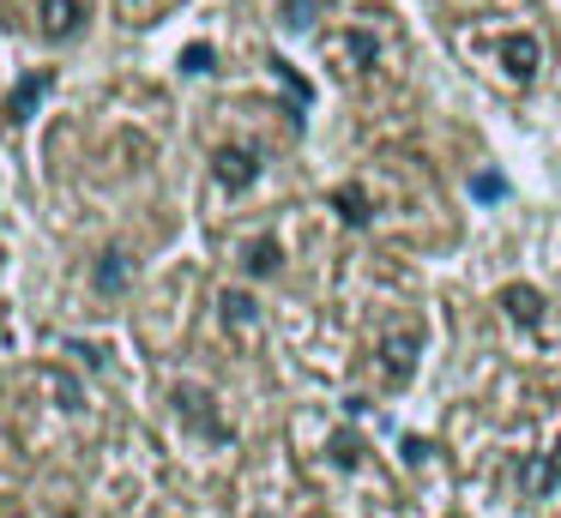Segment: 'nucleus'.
Here are the masks:
<instances>
[{
    "mask_svg": "<svg viewBox=\"0 0 561 518\" xmlns=\"http://www.w3.org/2000/svg\"><path fill=\"white\" fill-rule=\"evenodd\" d=\"M375 55H380V48H375V36H368V31H344L339 36V60H344V67H375Z\"/></svg>",
    "mask_w": 561,
    "mask_h": 518,
    "instance_id": "9d476101",
    "label": "nucleus"
},
{
    "mask_svg": "<svg viewBox=\"0 0 561 518\" xmlns=\"http://www.w3.org/2000/svg\"><path fill=\"white\" fill-rule=\"evenodd\" d=\"M501 301H507V313H513L519 325H537V320H543V296H537L531 284H507V289H501Z\"/></svg>",
    "mask_w": 561,
    "mask_h": 518,
    "instance_id": "6e6552de",
    "label": "nucleus"
},
{
    "mask_svg": "<svg viewBox=\"0 0 561 518\" xmlns=\"http://www.w3.org/2000/svg\"><path fill=\"white\" fill-rule=\"evenodd\" d=\"M79 24H85V0H37V31L49 43H67Z\"/></svg>",
    "mask_w": 561,
    "mask_h": 518,
    "instance_id": "f03ea898",
    "label": "nucleus"
},
{
    "mask_svg": "<svg viewBox=\"0 0 561 518\" xmlns=\"http://www.w3.org/2000/svg\"><path fill=\"white\" fill-rule=\"evenodd\" d=\"M501 67H507V79H531L537 67H543V48H537V36H525V31H513V36H501Z\"/></svg>",
    "mask_w": 561,
    "mask_h": 518,
    "instance_id": "7ed1b4c3",
    "label": "nucleus"
},
{
    "mask_svg": "<svg viewBox=\"0 0 561 518\" xmlns=\"http://www.w3.org/2000/svg\"><path fill=\"white\" fill-rule=\"evenodd\" d=\"M308 19H314V0H284V24H296V31H302Z\"/></svg>",
    "mask_w": 561,
    "mask_h": 518,
    "instance_id": "4468645a",
    "label": "nucleus"
},
{
    "mask_svg": "<svg viewBox=\"0 0 561 518\" xmlns=\"http://www.w3.org/2000/svg\"><path fill=\"white\" fill-rule=\"evenodd\" d=\"M416 344H423L416 332L387 337V349H380V356H387V373H392V380H411V368H416Z\"/></svg>",
    "mask_w": 561,
    "mask_h": 518,
    "instance_id": "1a4fd4ad",
    "label": "nucleus"
},
{
    "mask_svg": "<svg viewBox=\"0 0 561 518\" xmlns=\"http://www.w3.org/2000/svg\"><path fill=\"white\" fill-rule=\"evenodd\" d=\"M218 308H224V320H230V325H254L260 320V308H254V296H248V289H224Z\"/></svg>",
    "mask_w": 561,
    "mask_h": 518,
    "instance_id": "9b49d317",
    "label": "nucleus"
},
{
    "mask_svg": "<svg viewBox=\"0 0 561 518\" xmlns=\"http://www.w3.org/2000/svg\"><path fill=\"white\" fill-rule=\"evenodd\" d=\"M175 410H182L194 428H206L211 440H230V428H224L218 416H211V392H199V385H175Z\"/></svg>",
    "mask_w": 561,
    "mask_h": 518,
    "instance_id": "20e7f679",
    "label": "nucleus"
},
{
    "mask_svg": "<svg viewBox=\"0 0 561 518\" xmlns=\"http://www.w3.org/2000/svg\"><path fill=\"white\" fill-rule=\"evenodd\" d=\"M211 181L230 187V193L254 187V181H260V157L248 151V145H218V151H211Z\"/></svg>",
    "mask_w": 561,
    "mask_h": 518,
    "instance_id": "f257e3e1",
    "label": "nucleus"
},
{
    "mask_svg": "<svg viewBox=\"0 0 561 518\" xmlns=\"http://www.w3.org/2000/svg\"><path fill=\"white\" fill-rule=\"evenodd\" d=\"M55 91V72L49 67H37V72H25V79H19L13 84V96H7V115H13V120H25L31 115V108H37L43 103V96H49Z\"/></svg>",
    "mask_w": 561,
    "mask_h": 518,
    "instance_id": "39448f33",
    "label": "nucleus"
},
{
    "mask_svg": "<svg viewBox=\"0 0 561 518\" xmlns=\"http://www.w3.org/2000/svg\"><path fill=\"white\" fill-rule=\"evenodd\" d=\"M332 205H339V217H344V223H356V229L375 217V211H368V193L363 187H339V193H332Z\"/></svg>",
    "mask_w": 561,
    "mask_h": 518,
    "instance_id": "f8f14e48",
    "label": "nucleus"
},
{
    "mask_svg": "<svg viewBox=\"0 0 561 518\" xmlns=\"http://www.w3.org/2000/svg\"><path fill=\"white\" fill-rule=\"evenodd\" d=\"M549 470H556V476H561V440H556V458H549Z\"/></svg>",
    "mask_w": 561,
    "mask_h": 518,
    "instance_id": "2eb2a0df",
    "label": "nucleus"
},
{
    "mask_svg": "<svg viewBox=\"0 0 561 518\" xmlns=\"http://www.w3.org/2000/svg\"><path fill=\"white\" fill-rule=\"evenodd\" d=\"M278 265H284V248L272 235H260V241H248V248H242V272L248 277H272Z\"/></svg>",
    "mask_w": 561,
    "mask_h": 518,
    "instance_id": "0eeeda50",
    "label": "nucleus"
},
{
    "mask_svg": "<svg viewBox=\"0 0 561 518\" xmlns=\"http://www.w3.org/2000/svg\"><path fill=\"white\" fill-rule=\"evenodd\" d=\"M182 72H211V48H206V43L182 48Z\"/></svg>",
    "mask_w": 561,
    "mask_h": 518,
    "instance_id": "ddd939ff",
    "label": "nucleus"
},
{
    "mask_svg": "<svg viewBox=\"0 0 561 518\" xmlns=\"http://www.w3.org/2000/svg\"><path fill=\"white\" fill-rule=\"evenodd\" d=\"M127 277H134V260H127L122 248L98 253V272H91V284H98L103 296H115V289H127Z\"/></svg>",
    "mask_w": 561,
    "mask_h": 518,
    "instance_id": "423d86ee",
    "label": "nucleus"
}]
</instances>
